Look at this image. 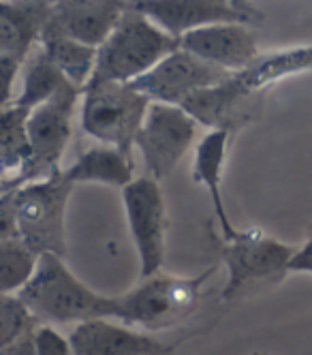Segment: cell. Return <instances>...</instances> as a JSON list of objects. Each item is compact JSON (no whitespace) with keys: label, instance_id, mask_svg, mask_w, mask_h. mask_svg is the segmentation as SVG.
Instances as JSON below:
<instances>
[{"label":"cell","instance_id":"obj_1","mask_svg":"<svg viewBox=\"0 0 312 355\" xmlns=\"http://www.w3.org/2000/svg\"><path fill=\"white\" fill-rule=\"evenodd\" d=\"M19 300L33 311L39 321L47 323H90L98 319H114V297L101 295L77 278L62 257H39V266L31 283L19 293Z\"/></svg>","mask_w":312,"mask_h":355},{"label":"cell","instance_id":"obj_2","mask_svg":"<svg viewBox=\"0 0 312 355\" xmlns=\"http://www.w3.org/2000/svg\"><path fill=\"white\" fill-rule=\"evenodd\" d=\"M177 49L180 39L154 24L133 3H126L114 33L98 47L90 82L131 84Z\"/></svg>","mask_w":312,"mask_h":355},{"label":"cell","instance_id":"obj_3","mask_svg":"<svg viewBox=\"0 0 312 355\" xmlns=\"http://www.w3.org/2000/svg\"><path fill=\"white\" fill-rule=\"evenodd\" d=\"M216 272L210 266L195 276H167L156 274L141 278V283L128 293L114 297V319L141 332H161L184 321L199 304L203 285Z\"/></svg>","mask_w":312,"mask_h":355},{"label":"cell","instance_id":"obj_4","mask_svg":"<svg viewBox=\"0 0 312 355\" xmlns=\"http://www.w3.org/2000/svg\"><path fill=\"white\" fill-rule=\"evenodd\" d=\"M73 184L64 180L62 171L3 193L15 210L17 236L37 255L64 257L67 252V206Z\"/></svg>","mask_w":312,"mask_h":355},{"label":"cell","instance_id":"obj_5","mask_svg":"<svg viewBox=\"0 0 312 355\" xmlns=\"http://www.w3.org/2000/svg\"><path fill=\"white\" fill-rule=\"evenodd\" d=\"M152 101L131 84L88 82L82 101V129L101 146H112L133 157Z\"/></svg>","mask_w":312,"mask_h":355},{"label":"cell","instance_id":"obj_6","mask_svg":"<svg viewBox=\"0 0 312 355\" xmlns=\"http://www.w3.org/2000/svg\"><path fill=\"white\" fill-rule=\"evenodd\" d=\"M293 252V246L270 238L261 230L240 232L233 240H225L220 248V259L227 268L223 297L231 302L257 289V285H276L289 274Z\"/></svg>","mask_w":312,"mask_h":355},{"label":"cell","instance_id":"obj_7","mask_svg":"<svg viewBox=\"0 0 312 355\" xmlns=\"http://www.w3.org/2000/svg\"><path fill=\"white\" fill-rule=\"evenodd\" d=\"M197 131L199 124L182 107L152 103L135 139L148 175L154 180L167 178L193 146Z\"/></svg>","mask_w":312,"mask_h":355},{"label":"cell","instance_id":"obj_8","mask_svg":"<svg viewBox=\"0 0 312 355\" xmlns=\"http://www.w3.org/2000/svg\"><path fill=\"white\" fill-rule=\"evenodd\" d=\"M122 199L128 232H131L141 263L139 274L141 278L156 276L165 259L167 232V210L161 184L150 175L135 178L126 189H122Z\"/></svg>","mask_w":312,"mask_h":355},{"label":"cell","instance_id":"obj_9","mask_svg":"<svg viewBox=\"0 0 312 355\" xmlns=\"http://www.w3.org/2000/svg\"><path fill=\"white\" fill-rule=\"evenodd\" d=\"M133 5L175 39L216 24L257 26L263 19L257 7L238 0H139Z\"/></svg>","mask_w":312,"mask_h":355},{"label":"cell","instance_id":"obj_10","mask_svg":"<svg viewBox=\"0 0 312 355\" xmlns=\"http://www.w3.org/2000/svg\"><path fill=\"white\" fill-rule=\"evenodd\" d=\"M231 75L233 73H227L180 47L177 52L161 60L144 78L131 82V86L146 98H150L152 103H167L180 107L195 92L216 86Z\"/></svg>","mask_w":312,"mask_h":355},{"label":"cell","instance_id":"obj_11","mask_svg":"<svg viewBox=\"0 0 312 355\" xmlns=\"http://www.w3.org/2000/svg\"><path fill=\"white\" fill-rule=\"evenodd\" d=\"M80 94H84V88L67 84L54 98H49L47 103L31 112L28 137L35 159V182L60 173L58 165L71 139V122Z\"/></svg>","mask_w":312,"mask_h":355},{"label":"cell","instance_id":"obj_12","mask_svg":"<svg viewBox=\"0 0 312 355\" xmlns=\"http://www.w3.org/2000/svg\"><path fill=\"white\" fill-rule=\"evenodd\" d=\"M180 107L199 126L231 135L259 116L261 101H257V94L248 92L233 73L225 82L195 92Z\"/></svg>","mask_w":312,"mask_h":355},{"label":"cell","instance_id":"obj_13","mask_svg":"<svg viewBox=\"0 0 312 355\" xmlns=\"http://www.w3.org/2000/svg\"><path fill=\"white\" fill-rule=\"evenodd\" d=\"M126 3L118 0H60L43 31L45 35L67 37L98 49L120 21Z\"/></svg>","mask_w":312,"mask_h":355},{"label":"cell","instance_id":"obj_14","mask_svg":"<svg viewBox=\"0 0 312 355\" xmlns=\"http://www.w3.org/2000/svg\"><path fill=\"white\" fill-rule=\"evenodd\" d=\"M180 47L227 73H242L259 56L257 37L242 24H216L180 39Z\"/></svg>","mask_w":312,"mask_h":355},{"label":"cell","instance_id":"obj_15","mask_svg":"<svg viewBox=\"0 0 312 355\" xmlns=\"http://www.w3.org/2000/svg\"><path fill=\"white\" fill-rule=\"evenodd\" d=\"M69 338L75 355H173L175 349L148 332L112 319L75 325Z\"/></svg>","mask_w":312,"mask_h":355},{"label":"cell","instance_id":"obj_16","mask_svg":"<svg viewBox=\"0 0 312 355\" xmlns=\"http://www.w3.org/2000/svg\"><path fill=\"white\" fill-rule=\"evenodd\" d=\"M54 3H0V60L26 64L39 47Z\"/></svg>","mask_w":312,"mask_h":355},{"label":"cell","instance_id":"obj_17","mask_svg":"<svg viewBox=\"0 0 312 355\" xmlns=\"http://www.w3.org/2000/svg\"><path fill=\"white\" fill-rule=\"evenodd\" d=\"M28 116L17 105L3 107L0 114V167H3V193L35 182L33 146L28 137Z\"/></svg>","mask_w":312,"mask_h":355},{"label":"cell","instance_id":"obj_18","mask_svg":"<svg viewBox=\"0 0 312 355\" xmlns=\"http://www.w3.org/2000/svg\"><path fill=\"white\" fill-rule=\"evenodd\" d=\"M229 133L227 131H210L205 133L195 152V163H193V180L201 184L212 199V208L220 225V234L225 240H233L240 232L233 230V225L229 220L225 199L220 193L223 184V163L227 157V144H229Z\"/></svg>","mask_w":312,"mask_h":355},{"label":"cell","instance_id":"obj_19","mask_svg":"<svg viewBox=\"0 0 312 355\" xmlns=\"http://www.w3.org/2000/svg\"><path fill=\"white\" fill-rule=\"evenodd\" d=\"M62 175L73 187L84 182H96L126 189L135 180L133 157L124 155L122 150L112 146H94L86 150L67 171H62Z\"/></svg>","mask_w":312,"mask_h":355},{"label":"cell","instance_id":"obj_20","mask_svg":"<svg viewBox=\"0 0 312 355\" xmlns=\"http://www.w3.org/2000/svg\"><path fill=\"white\" fill-rule=\"evenodd\" d=\"M304 71H312V45L261 54L248 69L236 73V78L248 92L261 94L268 86Z\"/></svg>","mask_w":312,"mask_h":355},{"label":"cell","instance_id":"obj_21","mask_svg":"<svg viewBox=\"0 0 312 355\" xmlns=\"http://www.w3.org/2000/svg\"><path fill=\"white\" fill-rule=\"evenodd\" d=\"M67 84H71L62 71L51 62L41 45L31 54L24 67V78H21V90L15 96L11 105H17L26 112H33L47 103L49 98H54Z\"/></svg>","mask_w":312,"mask_h":355},{"label":"cell","instance_id":"obj_22","mask_svg":"<svg viewBox=\"0 0 312 355\" xmlns=\"http://www.w3.org/2000/svg\"><path fill=\"white\" fill-rule=\"evenodd\" d=\"M39 45L45 52V56L62 71V75L71 84H75L77 88L88 86V82L94 75L98 49L84 45V43H77L67 37H54V35L41 37Z\"/></svg>","mask_w":312,"mask_h":355},{"label":"cell","instance_id":"obj_23","mask_svg":"<svg viewBox=\"0 0 312 355\" xmlns=\"http://www.w3.org/2000/svg\"><path fill=\"white\" fill-rule=\"evenodd\" d=\"M39 257L19 238L0 240V293L15 295L28 285L37 272Z\"/></svg>","mask_w":312,"mask_h":355},{"label":"cell","instance_id":"obj_24","mask_svg":"<svg viewBox=\"0 0 312 355\" xmlns=\"http://www.w3.org/2000/svg\"><path fill=\"white\" fill-rule=\"evenodd\" d=\"M39 323L19 295H0V349L31 336Z\"/></svg>","mask_w":312,"mask_h":355},{"label":"cell","instance_id":"obj_25","mask_svg":"<svg viewBox=\"0 0 312 355\" xmlns=\"http://www.w3.org/2000/svg\"><path fill=\"white\" fill-rule=\"evenodd\" d=\"M33 347L37 355H75L71 338H64L56 327L39 325L33 332Z\"/></svg>","mask_w":312,"mask_h":355},{"label":"cell","instance_id":"obj_26","mask_svg":"<svg viewBox=\"0 0 312 355\" xmlns=\"http://www.w3.org/2000/svg\"><path fill=\"white\" fill-rule=\"evenodd\" d=\"M289 272H302V274H312V238L295 248L293 257L289 261Z\"/></svg>","mask_w":312,"mask_h":355},{"label":"cell","instance_id":"obj_27","mask_svg":"<svg viewBox=\"0 0 312 355\" xmlns=\"http://www.w3.org/2000/svg\"><path fill=\"white\" fill-rule=\"evenodd\" d=\"M0 355H37L35 347H33V334L9 345V347H3L0 349Z\"/></svg>","mask_w":312,"mask_h":355},{"label":"cell","instance_id":"obj_28","mask_svg":"<svg viewBox=\"0 0 312 355\" xmlns=\"http://www.w3.org/2000/svg\"><path fill=\"white\" fill-rule=\"evenodd\" d=\"M252 355H261V353H252Z\"/></svg>","mask_w":312,"mask_h":355}]
</instances>
